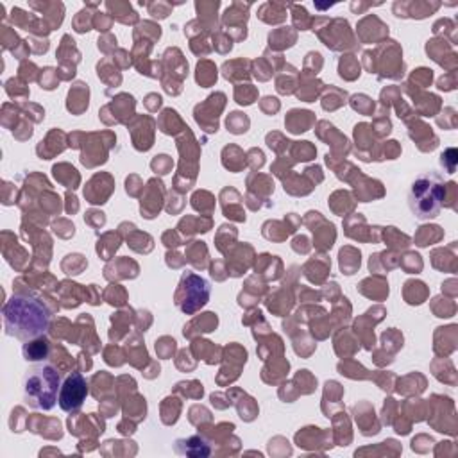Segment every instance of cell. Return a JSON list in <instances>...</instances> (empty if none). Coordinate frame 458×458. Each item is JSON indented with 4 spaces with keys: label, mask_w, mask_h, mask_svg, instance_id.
<instances>
[{
    "label": "cell",
    "mask_w": 458,
    "mask_h": 458,
    "mask_svg": "<svg viewBox=\"0 0 458 458\" xmlns=\"http://www.w3.org/2000/svg\"><path fill=\"white\" fill-rule=\"evenodd\" d=\"M178 455H186V457H195V458H204L211 455V448L203 437H190V438H181L176 442L174 446Z\"/></svg>",
    "instance_id": "6"
},
{
    "label": "cell",
    "mask_w": 458,
    "mask_h": 458,
    "mask_svg": "<svg viewBox=\"0 0 458 458\" xmlns=\"http://www.w3.org/2000/svg\"><path fill=\"white\" fill-rule=\"evenodd\" d=\"M444 197H446L444 178L437 172H426L412 183L409 192V206L415 219H435L441 215Z\"/></svg>",
    "instance_id": "2"
},
{
    "label": "cell",
    "mask_w": 458,
    "mask_h": 458,
    "mask_svg": "<svg viewBox=\"0 0 458 458\" xmlns=\"http://www.w3.org/2000/svg\"><path fill=\"white\" fill-rule=\"evenodd\" d=\"M86 396L88 383L86 380H84V376L81 374V372H72V374H68L65 383L61 385L58 403L63 412L75 413L83 406V403L86 401Z\"/></svg>",
    "instance_id": "5"
},
{
    "label": "cell",
    "mask_w": 458,
    "mask_h": 458,
    "mask_svg": "<svg viewBox=\"0 0 458 458\" xmlns=\"http://www.w3.org/2000/svg\"><path fill=\"white\" fill-rule=\"evenodd\" d=\"M208 299H210V285H208V281L195 276V274L186 273L181 277L179 289L176 292V305L185 314L192 315L199 308H203L208 303Z\"/></svg>",
    "instance_id": "4"
},
{
    "label": "cell",
    "mask_w": 458,
    "mask_h": 458,
    "mask_svg": "<svg viewBox=\"0 0 458 458\" xmlns=\"http://www.w3.org/2000/svg\"><path fill=\"white\" fill-rule=\"evenodd\" d=\"M6 335L18 340H33L45 335L50 326L52 310L31 290L17 289V293L2 308Z\"/></svg>",
    "instance_id": "1"
},
{
    "label": "cell",
    "mask_w": 458,
    "mask_h": 458,
    "mask_svg": "<svg viewBox=\"0 0 458 458\" xmlns=\"http://www.w3.org/2000/svg\"><path fill=\"white\" fill-rule=\"evenodd\" d=\"M158 160L153 161V169L156 170L158 174H167L172 167V161L169 160V156H156Z\"/></svg>",
    "instance_id": "11"
},
{
    "label": "cell",
    "mask_w": 458,
    "mask_h": 458,
    "mask_svg": "<svg viewBox=\"0 0 458 458\" xmlns=\"http://www.w3.org/2000/svg\"><path fill=\"white\" fill-rule=\"evenodd\" d=\"M254 96H256V91L247 84V86H244V93L236 90V102L249 106V104L254 102Z\"/></svg>",
    "instance_id": "10"
},
{
    "label": "cell",
    "mask_w": 458,
    "mask_h": 458,
    "mask_svg": "<svg viewBox=\"0 0 458 458\" xmlns=\"http://www.w3.org/2000/svg\"><path fill=\"white\" fill-rule=\"evenodd\" d=\"M22 353H24V358L27 362H42L50 353L49 339L45 335H42V337H36L33 340H27L22 347Z\"/></svg>",
    "instance_id": "7"
},
{
    "label": "cell",
    "mask_w": 458,
    "mask_h": 458,
    "mask_svg": "<svg viewBox=\"0 0 458 458\" xmlns=\"http://www.w3.org/2000/svg\"><path fill=\"white\" fill-rule=\"evenodd\" d=\"M61 390V376L59 369L49 363H42L29 369L24 380V394L27 405L38 410L54 409L58 401V392Z\"/></svg>",
    "instance_id": "3"
},
{
    "label": "cell",
    "mask_w": 458,
    "mask_h": 458,
    "mask_svg": "<svg viewBox=\"0 0 458 458\" xmlns=\"http://www.w3.org/2000/svg\"><path fill=\"white\" fill-rule=\"evenodd\" d=\"M227 131L235 132V135H240V132H245L249 128V119L244 115V113H231V115L227 116Z\"/></svg>",
    "instance_id": "8"
},
{
    "label": "cell",
    "mask_w": 458,
    "mask_h": 458,
    "mask_svg": "<svg viewBox=\"0 0 458 458\" xmlns=\"http://www.w3.org/2000/svg\"><path fill=\"white\" fill-rule=\"evenodd\" d=\"M206 68L208 61L199 63L197 65V83L201 84V86H210V84H213L215 81H217V68H215V66H210V70H206Z\"/></svg>",
    "instance_id": "9"
}]
</instances>
